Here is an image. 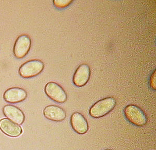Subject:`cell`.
Here are the masks:
<instances>
[{"label": "cell", "instance_id": "6da1fadb", "mask_svg": "<svg viewBox=\"0 0 156 150\" xmlns=\"http://www.w3.org/2000/svg\"><path fill=\"white\" fill-rule=\"evenodd\" d=\"M116 104L115 98L109 97L96 102L89 110V114L94 118L103 117L112 111Z\"/></svg>", "mask_w": 156, "mask_h": 150}, {"label": "cell", "instance_id": "7a4b0ae2", "mask_svg": "<svg viewBox=\"0 0 156 150\" xmlns=\"http://www.w3.org/2000/svg\"><path fill=\"white\" fill-rule=\"evenodd\" d=\"M123 111L125 117L135 126H143L147 122L145 113L137 106L129 105L125 107Z\"/></svg>", "mask_w": 156, "mask_h": 150}, {"label": "cell", "instance_id": "3957f363", "mask_svg": "<svg viewBox=\"0 0 156 150\" xmlns=\"http://www.w3.org/2000/svg\"><path fill=\"white\" fill-rule=\"evenodd\" d=\"M45 65L42 61L33 60L25 62L19 68V74L21 77L30 78L40 75Z\"/></svg>", "mask_w": 156, "mask_h": 150}, {"label": "cell", "instance_id": "277c9868", "mask_svg": "<svg viewBox=\"0 0 156 150\" xmlns=\"http://www.w3.org/2000/svg\"><path fill=\"white\" fill-rule=\"evenodd\" d=\"M45 92L49 98L58 103H63L67 100V94L62 87L55 82L47 83Z\"/></svg>", "mask_w": 156, "mask_h": 150}, {"label": "cell", "instance_id": "5b68a950", "mask_svg": "<svg viewBox=\"0 0 156 150\" xmlns=\"http://www.w3.org/2000/svg\"><path fill=\"white\" fill-rule=\"evenodd\" d=\"M31 47V40L29 36L22 35L19 36L14 44V56L18 59H22L28 54Z\"/></svg>", "mask_w": 156, "mask_h": 150}, {"label": "cell", "instance_id": "8992f818", "mask_svg": "<svg viewBox=\"0 0 156 150\" xmlns=\"http://www.w3.org/2000/svg\"><path fill=\"white\" fill-rule=\"evenodd\" d=\"M90 68L86 64H81L78 66L75 72L73 78V82L75 85L82 87L87 84L90 79Z\"/></svg>", "mask_w": 156, "mask_h": 150}, {"label": "cell", "instance_id": "52a82bcc", "mask_svg": "<svg viewBox=\"0 0 156 150\" xmlns=\"http://www.w3.org/2000/svg\"><path fill=\"white\" fill-rule=\"evenodd\" d=\"M27 96V92L23 88L15 87L6 90L4 93L3 98L9 103H19L25 100Z\"/></svg>", "mask_w": 156, "mask_h": 150}, {"label": "cell", "instance_id": "ba28073f", "mask_svg": "<svg viewBox=\"0 0 156 150\" xmlns=\"http://www.w3.org/2000/svg\"><path fill=\"white\" fill-rule=\"evenodd\" d=\"M3 112L7 119L19 125L23 124L25 120L23 112L15 106L6 105L3 108Z\"/></svg>", "mask_w": 156, "mask_h": 150}, {"label": "cell", "instance_id": "9c48e42d", "mask_svg": "<svg viewBox=\"0 0 156 150\" xmlns=\"http://www.w3.org/2000/svg\"><path fill=\"white\" fill-rule=\"evenodd\" d=\"M71 125L73 130L79 134H85L88 131L87 120L80 112H75L72 114Z\"/></svg>", "mask_w": 156, "mask_h": 150}, {"label": "cell", "instance_id": "30bf717a", "mask_svg": "<svg viewBox=\"0 0 156 150\" xmlns=\"http://www.w3.org/2000/svg\"><path fill=\"white\" fill-rule=\"evenodd\" d=\"M1 131L11 137H17L23 133V129L19 125L15 123L7 118H4L0 120Z\"/></svg>", "mask_w": 156, "mask_h": 150}, {"label": "cell", "instance_id": "8fae6325", "mask_svg": "<svg viewBox=\"0 0 156 150\" xmlns=\"http://www.w3.org/2000/svg\"><path fill=\"white\" fill-rule=\"evenodd\" d=\"M44 116L49 120L61 122L66 118V113L63 109L56 105H49L43 110Z\"/></svg>", "mask_w": 156, "mask_h": 150}, {"label": "cell", "instance_id": "7c38bea8", "mask_svg": "<svg viewBox=\"0 0 156 150\" xmlns=\"http://www.w3.org/2000/svg\"><path fill=\"white\" fill-rule=\"evenodd\" d=\"M73 2L72 0H55L54 1V4L56 7L59 9H63L69 6L70 4Z\"/></svg>", "mask_w": 156, "mask_h": 150}, {"label": "cell", "instance_id": "4fadbf2b", "mask_svg": "<svg viewBox=\"0 0 156 150\" xmlns=\"http://www.w3.org/2000/svg\"><path fill=\"white\" fill-rule=\"evenodd\" d=\"M156 70H154V72H153L151 76V78L149 80V84L151 88L153 90H155L156 89Z\"/></svg>", "mask_w": 156, "mask_h": 150}, {"label": "cell", "instance_id": "5bb4252c", "mask_svg": "<svg viewBox=\"0 0 156 150\" xmlns=\"http://www.w3.org/2000/svg\"></svg>", "mask_w": 156, "mask_h": 150}]
</instances>
